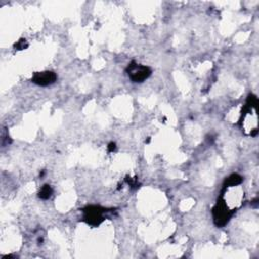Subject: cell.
<instances>
[{"label":"cell","mask_w":259,"mask_h":259,"mask_svg":"<svg viewBox=\"0 0 259 259\" xmlns=\"http://www.w3.org/2000/svg\"><path fill=\"white\" fill-rule=\"evenodd\" d=\"M52 193H53L52 187H51L50 185L46 184V185H44V186L41 187V189H40V191H39V193H38V196H39L41 199H48V198L52 195Z\"/></svg>","instance_id":"6"},{"label":"cell","mask_w":259,"mask_h":259,"mask_svg":"<svg viewBox=\"0 0 259 259\" xmlns=\"http://www.w3.org/2000/svg\"><path fill=\"white\" fill-rule=\"evenodd\" d=\"M126 72L128 77L134 82H143L151 75V69L149 67L136 63H132L131 65H128V67L126 68Z\"/></svg>","instance_id":"3"},{"label":"cell","mask_w":259,"mask_h":259,"mask_svg":"<svg viewBox=\"0 0 259 259\" xmlns=\"http://www.w3.org/2000/svg\"><path fill=\"white\" fill-rule=\"evenodd\" d=\"M83 211H84V220L90 225L97 226L103 221L104 209L99 206H95V205L87 206L86 208H84Z\"/></svg>","instance_id":"4"},{"label":"cell","mask_w":259,"mask_h":259,"mask_svg":"<svg viewBox=\"0 0 259 259\" xmlns=\"http://www.w3.org/2000/svg\"><path fill=\"white\" fill-rule=\"evenodd\" d=\"M244 193L240 184H224V189L218 199L217 204L212 209V215L214 224L218 227L225 226L232 214L242 203Z\"/></svg>","instance_id":"1"},{"label":"cell","mask_w":259,"mask_h":259,"mask_svg":"<svg viewBox=\"0 0 259 259\" xmlns=\"http://www.w3.org/2000/svg\"><path fill=\"white\" fill-rule=\"evenodd\" d=\"M57 79V75L51 71L35 73L32 77V82L39 86H48L53 84Z\"/></svg>","instance_id":"5"},{"label":"cell","mask_w":259,"mask_h":259,"mask_svg":"<svg viewBox=\"0 0 259 259\" xmlns=\"http://www.w3.org/2000/svg\"><path fill=\"white\" fill-rule=\"evenodd\" d=\"M257 97L250 95L242 114V124L245 127V132L251 136H255L257 134Z\"/></svg>","instance_id":"2"}]
</instances>
